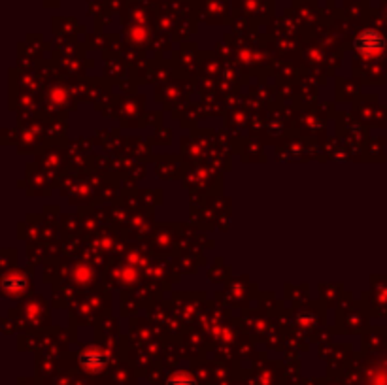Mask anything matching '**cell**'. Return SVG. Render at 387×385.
Masks as SVG:
<instances>
[{
    "label": "cell",
    "mask_w": 387,
    "mask_h": 385,
    "mask_svg": "<svg viewBox=\"0 0 387 385\" xmlns=\"http://www.w3.org/2000/svg\"><path fill=\"white\" fill-rule=\"evenodd\" d=\"M355 48L361 51V53H376L383 48V38L382 34L376 33V30H365L361 33L355 40Z\"/></svg>",
    "instance_id": "cell-1"
}]
</instances>
